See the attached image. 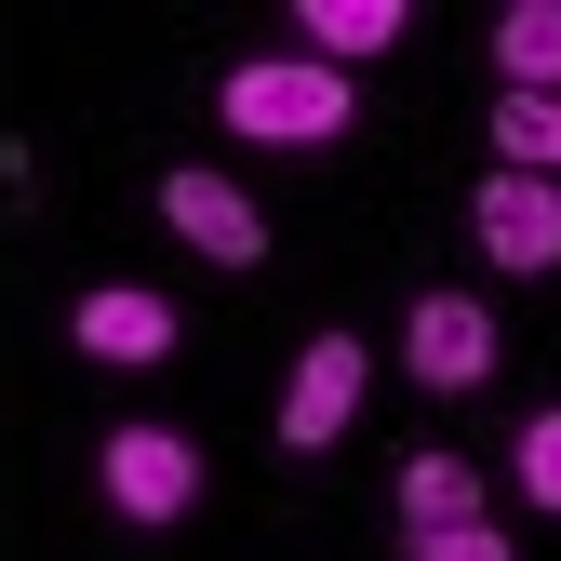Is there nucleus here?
<instances>
[{
	"instance_id": "obj_10",
	"label": "nucleus",
	"mask_w": 561,
	"mask_h": 561,
	"mask_svg": "<svg viewBox=\"0 0 561 561\" xmlns=\"http://www.w3.org/2000/svg\"><path fill=\"white\" fill-rule=\"evenodd\" d=\"M495 67H508V94H561V0H508L495 14Z\"/></svg>"
},
{
	"instance_id": "obj_5",
	"label": "nucleus",
	"mask_w": 561,
	"mask_h": 561,
	"mask_svg": "<svg viewBox=\"0 0 561 561\" xmlns=\"http://www.w3.org/2000/svg\"><path fill=\"white\" fill-rule=\"evenodd\" d=\"M362 334H308V362H295V388H280V455H321L347 414H362Z\"/></svg>"
},
{
	"instance_id": "obj_3",
	"label": "nucleus",
	"mask_w": 561,
	"mask_h": 561,
	"mask_svg": "<svg viewBox=\"0 0 561 561\" xmlns=\"http://www.w3.org/2000/svg\"><path fill=\"white\" fill-rule=\"evenodd\" d=\"M468 228H481V254H495L508 280H535V267H561V187L548 174H481V201H468Z\"/></svg>"
},
{
	"instance_id": "obj_11",
	"label": "nucleus",
	"mask_w": 561,
	"mask_h": 561,
	"mask_svg": "<svg viewBox=\"0 0 561 561\" xmlns=\"http://www.w3.org/2000/svg\"><path fill=\"white\" fill-rule=\"evenodd\" d=\"M495 148H508V174H561V94H508Z\"/></svg>"
},
{
	"instance_id": "obj_1",
	"label": "nucleus",
	"mask_w": 561,
	"mask_h": 561,
	"mask_svg": "<svg viewBox=\"0 0 561 561\" xmlns=\"http://www.w3.org/2000/svg\"><path fill=\"white\" fill-rule=\"evenodd\" d=\"M228 134H254V148H334L347 134V67H308V54H254L228 67Z\"/></svg>"
},
{
	"instance_id": "obj_8",
	"label": "nucleus",
	"mask_w": 561,
	"mask_h": 561,
	"mask_svg": "<svg viewBox=\"0 0 561 561\" xmlns=\"http://www.w3.org/2000/svg\"><path fill=\"white\" fill-rule=\"evenodd\" d=\"M295 27H308V67H362V54H388L414 14H401V0H308Z\"/></svg>"
},
{
	"instance_id": "obj_13",
	"label": "nucleus",
	"mask_w": 561,
	"mask_h": 561,
	"mask_svg": "<svg viewBox=\"0 0 561 561\" xmlns=\"http://www.w3.org/2000/svg\"><path fill=\"white\" fill-rule=\"evenodd\" d=\"M414 561H508L495 522H455V535H414Z\"/></svg>"
},
{
	"instance_id": "obj_4",
	"label": "nucleus",
	"mask_w": 561,
	"mask_h": 561,
	"mask_svg": "<svg viewBox=\"0 0 561 561\" xmlns=\"http://www.w3.org/2000/svg\"><path fill=\"white\" fill-rule=\"evenodd\" d=\"M161 228H174L187 254H215V267H254V254H267V215H254L228 174H201V161L161 174Z\"/></svg>"
},
{
	"instance_id": "obj_2",
	"label": "nucleus",
	"mask_w": 561,
	"mask_h": 561,
	"mask_svg": "<svg viewBox=\"0 0 561 561\" xmlns=\"http://www.w3.org/2000/svg\"><path fill=\"white\" fill-rule=\"evenodd\" d=\"M94 481H107L121 522H187V508H201V455H187L174 428H107Z\"/></svg>"
},
{
	"instance_id": "obj_12",
	"label": "nucleus",
	"mask_w": 561,
	"mask_h": 561,
	"mask_svg": "<svg viewBox=\"0 0 561 561\" xmlns=\"http://www.w3.org/2000/svg\"><path fill=\"white\" fill-rule=\"evenodd\" d=\"M522 495H535V508H561V401L522 428Z\"/></svg>"
},
{
	"instance_id": "obj_9",
	"label": "nucleus",
	"mask_w": 561,
	"mask_h": 561,
	"mask_svg": "<svg viewBox=\"0 0 561 561\" xmlns=\"http://www.w3.org/2000/svg\"><path fill=\"white\" fill-rule=\"evenodd\" d=\"M455 522H481V468L468 455H414L401 468V535H455Z\"/></svg>"
},
{
	"instance_id": "obj_6",
	"label": "nucleus",
	"mask_w": 561,
	"mask_h": 561,
	"mask_svg": "<svg viewBox=\"0 0 561 561\" xmlns=\"http://www.w3.org/2000/svg\"><path fill=\"white\" fill-rule=\"evenodd\" d=\"M401 362H414V388H481L495 375V321H481L468 295H414V321H401Z\"/></svg>"
},
{
	"instance_id": "obj_7",
	"label": "nucleus",
	"mask_w": 561,
	"mask_h": 561,
	"mask_svg": "<svg viewBox=\"0 0 561 561\" xmlns=\"http://www.w3.org/2000/svg\"><path fill=\"white\" fill-rule=\"evenodd\" d=\"M67 347H94V362H174V308L148 295V280H94L81 308H67Z\"/></svg>"
}]
</instances>
